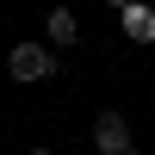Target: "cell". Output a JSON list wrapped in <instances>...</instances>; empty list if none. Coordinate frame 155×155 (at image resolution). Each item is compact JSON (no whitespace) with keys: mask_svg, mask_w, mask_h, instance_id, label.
I'll return each instance as SVG.
<instances>
[{"mask_svg":"<svg viewBox=\"0 0 155 155\" xmlns=\"http://www.w3.org/2000/svg\"><path fill=\"white\" fill-rule=\"evenodd\" d=\"M6 74L12 81H50L56 74V50L50 44H12L6 50Z\"/></svg>","mask_w":155,"mask_h":155,"instance_id":"6da1fadb","label":"cell"},{"mask_svg":"<svg viewBox=\"0 0 155 155\" xmlns=\"http://www.w3.org/2000/svg\"><path fill=\"white\" fill-rule=\"evenodd\" d=\"M93 149L99 155H130V124H124V112H99L93 118Z\"/></svg>","mask_w":155,"mask_h":155,"instance_id":"7a4b0ae2","label":"cell"},{"mask_svg":"<svg viewBox=\"0 0 155 155\" xmlns=\"http://www.w3.org/2000/svg\"><path fill=\"white\" fill-rule=\"evenodd\" d=\"M118 25L130 44H155V6H137V0H124L118 6Z\"/></svg>","mask_w":155,"mask_h":155,"instance_id":"3957f363","label":"cell"},{"mask_svg":"<svg viewBox=\"0 0 155 155\" xmlns=\"http://www.w3.org/2000/svg\"><path fill=\"white\" fill-rule=\"evenodd\" d=\"M74 37H81V19H74L68 6H50V44H62V50H68Z\"/></svg>","mask_w":155,"mask_h":155,"instance_id":"277c9868","label":"cell"},{"mask_svg":"<svg viewBox=\"0 0 155 155\" xmlns=\"http://www.w3.org/2000/svg\"><path fill=\"white\" fill-rule=\"evenodd\" d=\"M31 155H56V149H31Z\"/></svg>","mask_w":155,"mask_h":155,"instance_id":"5b68a950","label":"cell"},{"mask_svg":"<svg viewBox=\"0 0 155 155\" xmlns=\"http://www.w3.org/2000/svg\"><path fill=\"white\" fill-rule=\"evenodd\" d=\"M130 155H143V149H130Z\"/></svg>","mask_w":155,"mask_h":155,"instance_id":"8992f818","label":"cell"}]
</instances>
